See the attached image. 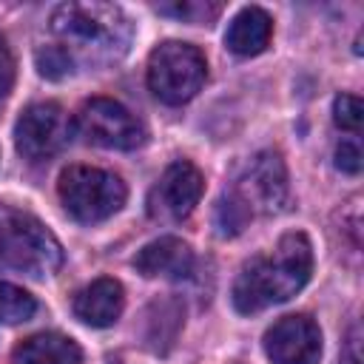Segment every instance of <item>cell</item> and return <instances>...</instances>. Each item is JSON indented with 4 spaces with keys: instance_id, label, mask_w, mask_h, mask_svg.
Returning <instances> with one entry per match:
<instances>
[{
    "instance_id": "cell-1",
    "label": "cell",
    "mask_w": 364,
    "mask_h": 364,
    "mask_svg": "<svg viewBox=\"0 0 364 364\" xmlns=\"http://www.w3.org/2000/svg\"><path fill=\"white\" fill-rule=\"evenodd\" d=\"M313 273V245L296 230L284 233L273 250L253 256L236 276L230 299L239 313H259L270 304L293 299Z\"/></svg>"
},
{
    "instance_id": "cell-2",
    "label": "cell",
    "mask_w": 364,
    "mask_h": 364,
    "mask_svg": "<svg viewBox=\"0 0 364 364\" xmlns=\"http://www.w3.org/2000/svg\"><path fill=\"white\" fill-rule=\"evenodd\" d=\"M51 31L63 43L60 48L82 63H114L128 51L134 37L128 14L102 0L60 3L51 11Z\"/></svg>"
},
{
    "instance_id": "cell-3",
    "label": "cell",
    "mask_w": 364,
    "mask_h": 364,
    "mask_svg": "<svg viewBox=\"0 0 364 364\" xmlns=\"http://www.w3.org/2000/svg\"><path fill=\"white\" fill-rule=\"evenodd\" d=\"M63 264L57 236L31 213L11 210L0 219V267L28 279L54 276Z\"/></svg>"
},
{
    "instance_id": "cell-4",
    "label": "cell",
    "mask_w": 364,
    "mask_h": 364,
    "mask_svg": "<svg viewBox=\"0 0 364 364\" xmlns=\"http://www.w3.org/2000/svg\"><path fill=\"white\" fill-rule=\"evenodd\" d=\"M57 193L68 216L82 225L105 222L125 205V196H128L125 182L117 173L91 168V165L65 168L57 182Z\"/></svg>"
},
{
    "instance_id": "cell-5",
    "label": "cell",
    "mask_w": 364,
    "mask_h": 364,
    "mask_svg": "<svg viewBox=\"0 0 364 364\" xmlns=\"http://www.w3.org/2000/svg\"><path fill=\"white\" fill-rule=\"evenodd\" d=\"M208 77L205 54L179 40L159 43L148 57V88L165 105H182L199 94Z\"/></svg>"
},
{
    "instance_id": "cell-6",
    "label": "cell",
    "mask_w": 364,
    "mask_h": 364,
    "mask_svg": "<svg viewBox=\"0 0 364 364\" xmlns=\"http://www.w3.org/2000/svg\"><path fill=\"white\" fill-rule=\"evenodd\" d=\"M225 193L247 213V219L282 210L287 202V168L282 156L273 151L256 154Z\"/></svg>"
},
{
    "instance_id": "cell-7",
    "label": "cell",
    "mask_w": 364,
    "mask_h": 364,
    "mask_svg": "<svg viewBox=\"0 0 364 364\" xmlns=\"http://www.w3.org/2000/svg\"><path fill=\"white\" fill-rule=\"evenodd\" d=\"M77 131L88 142L111 151H134L145 139L139 119L111 97H94L82 102L77 114Z\"/></svg>"
},
{
    "instance_id": "cell-8",
    "label": "cell",
    "mask_w": 364,
    "mask_h": 364,
    "mask_svg": "<svg viewBox=\"0 0 364 364\" xmlns=\"http://www.w3.org/2000/svg\"><path fill=\"white\" fill-rule=\"evenodd\" d=\"M68 136L71 119L57 102H31L14 122V145L31 162L60 154Z\"/></svg>"
},
{
    "instance_id": "cell-9",
    "label": "cell",
    "mask_w": 364,
    "mask_h": 364,
    "mask_svg": "<svg viewBox=\"0 0 364 364\" xmlns=\"http://www.w3.org/2000/svg\"><path fill=\"white\" fill-rule=\"evenodd\" d=\"M202 191H205L202 171L188 159H176L162 171L159 182L151 188L148 216L159 222H179L191 216V210L199 205Z\"/></svg>"
},
{
    "instance_id": "cell-10",
    "label": "cell",
    "mask_w": 364,
    "mask_h": 364,
    "mask_svg": "<svg viewBox=\"0 0 364 364\" xmlns=\"http://www.w3.org/2000/svg\"><path fill=\"white\" fill-rule=\"evenodd\" d=\"M264 355L270 364H318L321 330L310 316H284L264 333Z\"/></svg>"
},
{
    "instance_id": "cell-11",
    "label": "cell",
    "mask_w": 364,
    "mask_h": 364,
    "mask_svg": "<svg viewBox=\"0 0 364 364\" xmlns=\"http://www.w3.org/2000/svg\"><path fill=\"white\" fill-rule=\"evenodd\" d=\"M134 267L145 279H188L193 273V250L176 236H159L136 250Z\"/></svg>"
},
{
    "instance_id": "cell-12",
    "label": "cell",
    "mask_w": 364,
    "mask_h": 364,
    "mask_svg": "<svg viewBox=\"0 0 364 364\" xmlns=\"http://www.w3.org/2000/svg\"><path fill=\"white\" fill-rule=\"evenodd\" d=\"M125 307V290L117 279H94L74 296V316L91 327H111Z\"/></svg>"
},
{
    "instance_id": "cell-13",
    "label": "cell",
    "mask_w": 364,
    "mask_h": 364,
    "mask_svg": "<svg viewBox=\"0 0 364 364\" xmlns=\"http://www.w3.org/2000/svg\"><path fill=\"white\" fill-rule=\"evenodd\" d=\"M273 37V20L259 6H245L225 31V46L239 57H256L270 46Z\"/></svg>"
},
{
    "instance_id": "cell-14",
    "label": "cell",
    "mask_w": 364,
    "mask_h": 364,
    "mask_svg": "<svg viewBox=\"0 0 364 364\" xmlns=\"http://www.w3.org/2000/svg\"><path fill=\"white\" fill-rule=\"evenodd\" d=\"M11 364H82V350L63 333H37L14 347Z\"/></svg>"
},
{
    "instance_id": "cell-15",
    "label": "cell",
    "mask_w": 364,
    "mask_h": 364,
    "mask_svg": "<svg viewBox=\"0 0 364 364\" xmlns=\"http://www.w3.org/2000/svg\"><path fill=\"white\" fill-rule=\"evenodd\" d=\"M37 301L28 290L0 282V324H23L34 316Z\"/></svg>"
},
{
    "instance_id": "cell-16",
    "label": "cell",
    "mask_w": 364,
    "mask_h": 364,
    "mask_svg": "<svg viewBox=\"0 0 364 364\" xmlns=\"http://www.w3.org/2000/svg\"><path fill=\"white\" fill-rule=\"evenodd\" d=\"M333 119L341 131H361V119H364V105L355 94H338L333 100Z\"/></svg>"
},
{
    "instance_id": "cell-17",
    "label": "cell",
    "mask_w": 364,
    "mask_h": 364,
    "mask_svg": "<svg viewBox=\"0 0 364 364\" xmlns=\"http://www.w3.org/2000/svg\"><path fill=\"white\" fill-rule=\"evenodd\" d=\"M37 68L48 80H63L65 74L74 71V60L60 46H46V48L37 51Z\"/></svg>"
},
{
    "instance_id": "cell-18",
    "label": "cell",
    "mask_w": 364,
    "mask_h": 364,
    "mask_svg": "<svg viewBox=\"0 0 364 364\" xmlns=\"http://www.w3.org/2000/svg\"><path fill=\"white\" fill-rule=\"evenodd\" d=\"M336 168L344 173H358L361 171V145L358 139H341L336 145Z\"/></svg>"
},
{
    "instance_id": "cell-19",
    "label": "cell",
    "mask_w": 364,
    "mask_h": 364,
    "mask_svg": "<svg viewBox=\"0 0 364 364\" xmlns=\"http://www.w3.org/2000/svg\"><path fill=\"white\" fill-rule=\"evenodd\" d=\"M159 11H162V14H176V17L191 20V23H199V20L213 17V14L219 11V6L208 9V6H202V3H179V6H159Z\"/></svg>"
},
{
    "instance_id": "cell-20",
    "label": "cell",
    "mask_w": 364,
    "mask_h": 364,
    "mask_svg": "<svg viewBox=\"0 0 364 364\" xmlns=\"http://www.w3.org/2000/svg\"><path fill=\"white\" fill-rule=\"evenodd\" d=\"M14 85V57L6 46V37L0 34V97H6Z\"/></svg>"
}]
</instances>
